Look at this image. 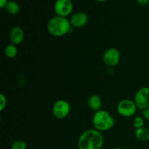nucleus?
<instances>
[{
  "label": "nucleus",
  "mask_w": 149,
  "mask_h": 149,
  "mask_svg": "<svg viewBox=\"0 0 149 149\" xmlns=\"http://www.w3.org/2000/svg\"><path fill=\"white\" fill-rule=\"evenodd\" d=\"M134 101L138 109L145 110L149 108V87H143L136 92Z\"/></svg>",
  "instance_id": "423d86ee"
},
{
  "label": "nucleus",
  "mask_w": 149,
  "mask_h": 149,
  "mask_svg": "<svg viewBox=\"0 0 149 149\" xmlns=\"http://www.w3.org/2000/svg\"><path fill=\"white\" fill-rule=\"evenodd\" d=\"M4 54L9 58H14L17 55V48L16 45L10 43L4 49Z\"/></svg>",
  "instance_id": "4468645a"
},
{
  "label": "nucleus",
  "mask_w": 149,
  "mask_h": 149,
  "mask_svg": "<svg viewBox=\"0 0 149 149\" xmlns=\"http://www.w3.org/2000/svg\"><path fill=\"white\" fill-rule=\"evenodd\" d=\"M8 1V0H0V7L1 8H4Z\"/></svg>",
  "instance_id": "aec40b11"
},
{
  "label": "nucleus",
  "mask_w": 149,
  "mask_h": 149,
  "mask_svg": "<svg viewBox=\"0 0 149 149\" xmlns=\"http://www.w3.org/2000/svg\"><path fill=\"white\" fill-rule=\"evenodd\" d=\"M138 4L141 6H145L149 4V0H137Z\"/></svg>",
  "instance_id": "6ab92c4d"
},
{
  "label": "nucleus",
  "mask_w": 149,
  "mask_h": 149,
  "mask_svg": "<svg viewBox=\"0 0 149 149\" xmlns=\"http://www.w3.org/2000/svg\"><path fill=\"white\" fill-rule=\"evenodd\" d=\"M7 106V97L3 93L0 95V111H2Z\"/></svg>",
  "instance_id": "f3484780"
},
{
  "label": "nucleus",
  "mask_w": 149,
  "mask_h": 149,
  "mask_svg": "<svg viewBox=\"0 0 149 149\" xmlns=\"http://www.w3.org/2000/svg\"><path fill=\"white\" fill-rule=\"evenodd\" d=\"M24 37V31L21 27L16 26L12 28L10 31V35H9L10 43L17 46L23 42Z\"/></svg>",
  "instance_id": "1a4fd4ad"
},
{
  "label": "nucleus",
  "mask_w": 149,
  "mask_h": 149,
  "mask_svg": "<svg viewBox=\"0 0 149 149\" xmlns=\"http://www.w3.org/2000/svg\"><path fill=\"white\" fill-rule=\"evenodd\" d=\"M102 104H103V102H102L101 98L97 95H92L87 100V105L93 111L96 112L101 110Z\"/></svg>",
  "instance_id": "9b49d317"
},
{
  "label": "nucleus",
  "mask_w": 149,
  "mask_h": 149,
  "mask_svg": "<svg viewBox=\"0 0 149 149\" xmlns=\"http://www.w3.org/2000/svg\"><path fill=\"white\" fill-rule=\"evenodd\" d=\"M71 111V106L64 100H58L53 104L52 112L56 119H63L67 117Z\"/></svg>",
  "instance_id": "39448f33"
},
{
  "label": "nucleus",
  "mask_w": 149,
  "mask_h": 149,
  "mask_svg": "<svg viewBox=\"0 0 149 149\" xmlns=\"http://www.w3.org/2000/svg\"><path fill=\"white\" fill-rule=\"evenodd\" d=\"M142 116L145 120L149 121V108L142 111Z\"/></svg>",
  "instance_id": "a211bd4d"
},
{
  "label": "nucleus",
  "mask_w": 149,
  "mask_h": 149,
  "mask_svg": "<svg viewBox=\"0 0 149 149\" xmlns=\"http://www.w3.org/2000/svg\"><path fill=\"white\" fill-rule=\"evenodd\" d=\"M135 136L138 141L141 142H146L149 141V129L147 127H141L135 130Z\"/></svg>",
  "instance_id": "f8f14e48"
},
{
  "label": "nucleus",
  "mask_w": 149,
  "mask_h": 149,
  "mask_svg": "<svg viewBox=\"0 0 149 149\" xmlns=\"http://www.w3.org/2000/svg\"><path fill=\"white\" fill-rule=\"evenodd\" d=\"M116 109L120 116L127 118L135 114L138 107L134 100L130 99H123L118 103Z\"/></svg>",
  "instance_id": "20e7f679"
},
{
  "label": "nucleus",
  "mask_w": 149,
  "mask_h": 149,
  "mask_svg": "<svg viewBox=\"0 0 149 149\" xmlns=\"http://www.w3.org/2000/svg\"><path fill=\"white\" fill-rule=\"evenodd\" d=\"M88 22V15L84 12L79 11L74 13L70 19V23L72 27L81 28Z\"/></svg>",
  "instance_id": "9d476101"
},
{
  "label": "nucleus",
  "mask_w": 149,
  "mask_h": 149,
  "mask_svg": "<svg viewBox=\"0 0 149 149\" xmlns=\"http://www.w3.org/2000/svg\"><path fill=\"white\" fill-rule=\"evenodd\" d=\"M144 124H145V119L143 116H136L132 122V126L135 130H138L143 127Z\"/></svg>",
  "instance_id": "2eb2a0df"
},
{
  "label": "nucleus",
  "mask_w": 149,
  "mask_h": 149,
  "mask_svg": "<svg viewBox=\"0 0 149 149\" xmlns=\"http://www.w3.org/2000/svg\"><path fill=\"white\" fill-rule=\"evenodd\" d=\"M74 5L71 0H56L54 4V10L57 15L67 17L71 14Z\"/></svg>",
  "instance_id": "0eeeda50"
},
{
  "label": "nucleus",
  "mask_w": 149,
  "mask_h": 149,
  "mask_svg": "<svg viewBox=\"0 0 149 149\" xmlns=\"http://www.w3.org/2000/svg\"><path fill=\"white\" fill-rule=\"evenodd\" d=\"M104 138L101 132L95 129H89L81 134L78 140L79 149H101Z\"/></svg>",
  "instance_id": "f257e3e1"
},
{
  "label": "nucleus",
  "mask_w": 149,
  "mask_h": 149,
  "mask_svg": "<svg viewBox=\"0 0 149 149\" xmlns=\"http://www.w3.org/2000/svg\"><path fill=\"white\" fill-rule=\"evenodd\" d=\"M4 8H5L6 11H7L9 14L13 15H17V13L20 12V5H19L18 3L15 1H13V0L9 1L8 2H7V4H6Z\"/></svg>",
  "instance_id": "ddd939ff"
},
{
  "label": "nucleus",
  "mask_w": 149,
  "mask_h": 149,
  "mask_svg": "<svg viewBox=\"0 0 149 149\" xmlns=\"http://www.w3.org/2000/svg\"><path fill=\"white\" fill-rule=\"evenodd\" d=\"M47 29L52 36L61 37L71 31V25L67 17L56 15L48 21Z\"/></svg>",
  "instance_id": "f03ea898"
},
{
  "label": "nucleus",
  "mask_w": 149,
  "mask_h": 149,
  "mask_svg": "<svg viewBox=\"0 0 149 149\" xmlns=\"http://www.w3.org/2000/svg\"><path fill=\"white\" fill-rule=\"evenodd\" d=\"M121 55L116 48L112 47L108 49L103 55V61L109 67H114L120 61Z\"/></svg>",
  "instance_id": "6e6552de"
},
{
  "label": "nucleus",
  "mask_w": 149,
  "mask_h": 149,
  "mask_svg": "<svg viewBox=\"0 0 149 149\" xmlns=\"http://www.w3.org/2000/svg\"><path fill=\"white\" fill-rule=\"evenodd\" d=\"M10 149H27V144L23 140H17L12 143Z\"/></svg>",
  "instance_id": "dca6fc26"
},
{
  "label": "nucleus",
  "mask_w": 149,
  "mask_h": 149,
  "mask_svg": "<svg viewBox=\"0 0 149 149\" xmlns=\"http://www.w3.org/2000/svg\"><path fill=\"white\" fill-rule=\"evenodd\" d=\"M115 121L111 113L105 110H100L95 112L93 117V125L94 129L105 132L113 128L114 126Z\"/></svg>",
  "instance_id": "7ed1b4c3"
},
{
  "label": "nucleus",
  "mask_w": 149,
  "mask_h": 149,
  "mask_svg": "<svg viewBox=\"0 0 149 149\" xmlns=\"http://www.w3.org/2000/svg\"><path fill=\"white\" fill-rule=\"evenodd\" d=\"M114 149H126V148H122V147H117V148H115Z\"/></svg>",
  "instance_id": "4be33fe9"
},
{
  "label": "nucleus",
  "mask_w": 149,
  "mask_h": 149,
  "mask_svg": "<svg viewBox=\"0 0 149 149\" xmlns=\"http://www.w3.org/2000/svg\"><path fill=\"white\" fill-rule=\"evenodd\" d=\"M96 1H98V2H103V1H106V0H95Z\"/></svg>",
  "instance_id": "412c9836"
}]
</instances>
